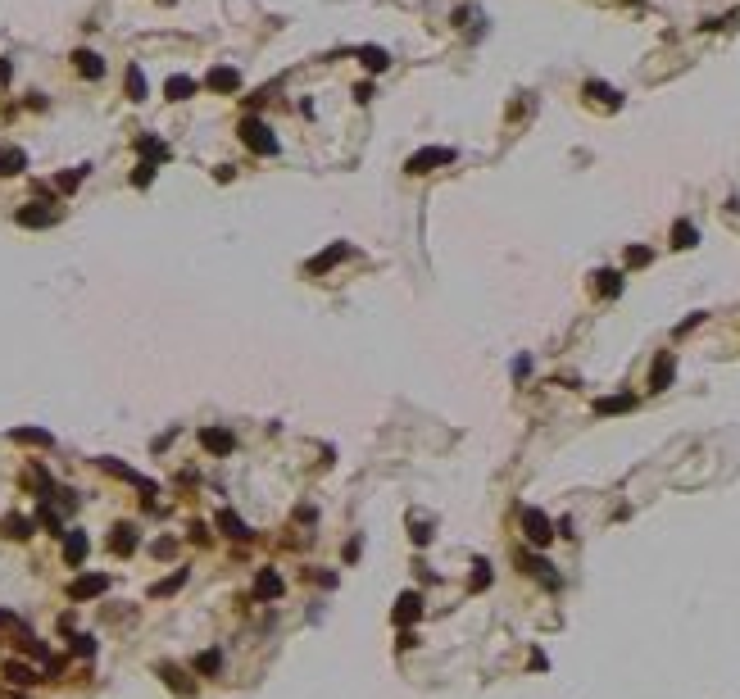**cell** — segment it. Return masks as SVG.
Wrapping results in <instances>:
<instances>
[{
	"instance_id": "cell-27",
	"label": "cell",
	"mask_w": 740,
	"mask_h": 699,
	"mask_svg": "<svg viewBox=\"0 0 740 699\" xmlns=\"http://www.w3.org/2000/svg\"><path fill=\"white\" fill-rule=\"evenodd\" d=\"M695 241H699V232L690 228V223H672V245H677V250H690Z\"/></svg>"
},
{
	"instance_id": "cell-11",
	"label": "cell",
	"mask_w": 740,
	"mask_h": 699,
	"mask_svg": "<svg viewBox=\"0 0 740 699\" xmlns=\"http://www.w3.org/2000/svg\"><path fill=\"white\" fill-rule=\"evenodd\" d=\"M32 527H36V522L23 518V514H5V518H0V536H5V541H28Z\"/></svg>"
},
{
	"instance_id": "cell-25",
	"label": "cell",
	"mask_w": 740,
	"mask_h": 699,
	"mask_svg": "<svg viewBox=\"0 0 740 699\" xmlns=\"http://www.w3.org/2000/svg\"><path fill=\"white\" fill-rule=\"evenodd\" d=\"M359 59H364V68H368V73H381V68L391 64V55H386L381 46H364V50H359Z\"/></svg>"
},
{
	"instance_id": "cell-29",
	"label": "cell",
	"mask_w": 740,
	"mask_h": 699,
	"mask_svg": "<svg viewBox=\"0 0 740 699\" xmlns=\"http://www.w3.org/2000/svg\"><path fill=\"white\" fill-rule=\"evenodd\" d=\"M5 681H14V685H32L36 681V672L28 663H5Z\"/></svg>"
},
{
	"instance_id": "cell-31",
	"label": "cell",
	"mask_w": 740,
	"mask_h": 699,
	"mask_svg": "<svg viewBox=\"0 0 740 699\" xmlns=\"http://www.w3.org/2000/svg\"><path fill=\"white\" fill-rule=\"evenodd\" d=\"M128 100H145V73L137 64L128 68Z\"/></svg>"
},
{
	"instance_id": "cell-15",
	"label": "cell",
	"mask_w": 740,
	"mask_h": 699,
	"mask_svg": "<svg viewBox=\"0 0 740 699\" xmlns=\"http://www.w3.org/2000/svg\"><path fill=\"white\" fill-rule=\"evenodd\" d=\"M23 168H28V155L19 146H0V178H14Z\"/></svg>"
},
{
	"instance_id": "cell-12",
	"label": "cell",
	"mask_w": 740,
	"mask_h": 699,
	"mask_svg": "<svg viewBox=\"0 0 740 699\" xmlns=\"http://www.w3.org/2000/svg\"><path fill=\"white\" fill-rule=\"evenodd\" d=\"M9 441H14V445H36V449H51V445H55V436L46 432V427H14V432H9Z\"/></svg>"
},
{
	"instance_id": "cell-24",
	"label": "cell",
	"mask_w": 740,
	"mask_h": 699,
	"mask_svg": "<svg viewBox=\"0 0 740 699\" xmlns=\"http://www.w3.org/2000/svg\"><path fill=\"white\" fill-rule=\"evenodd\" d=\"M518 563H523L527 572H536V577L545 581V586H559V577H554V572H550V563H545V558H532V554H518Z\"/></svg>"
},
{
	"instance_id": "cell-36",
	"label": "cell",
	"mask_w": 740,
	"mask_h": 699,
	"mask_svg": "<svg viewBox=\"0 0 740 699\" xmlns=\"http://www.w3.org/2000/svg\"><path fill=\"white\" fill-rule=\"evenodd\" d=\"M150 178H155V164H145V159H141L137 173H132V182H137V186H150Z\"/></svg>"
},
{
	"instance_id": "cell-28",
	"label": "cell",
	"mask_w": 740,
	"mask_h": 699,
	"mask_svg": "<svg viewBox=\"0 0 740 699\" xmlns=\"http://www.w3.org/2000/svg\"><path fill=\"white\" fill-rule=\"evenodd\" d=\"M218 668H223V654H218V649H205V654L195 658V672H200V677H214Z\"/></svg>"
},
{
	"instance_id": "cell-35",
	"label": "cell",
	"mask_w": 740,
	"mask_h": 699,
	"mask_svg": "<svg viewBox=\"0 0 740 699\" xmlns=\"http://www.w3.org/2000/svg\"><path fill=\"white\" fill-rule=\"evenodd\" d=\"M468 586H473V591H486V586H490V568L477 563V572H473V581H468Z\"/></svg>"
},
{
	"instance_id": "cell-23",
	"label": "cell",
	"mask_w": 740,
	"mask_h": 699,
	"mask_svg": "<svg viewBox=\"0 0 740 699\" xmlns=\"http://www.w3.org/2000/svg\"><path fill=\"white\" fill-rule=\"evenodd\" d=\"M586 96H595L604 109H618V105H622V96L613 91V86H604V82H586Z\"/></svg>"
},
{
	"instance_id": "cell-2",
	"label": "cell",
	"mask_w": 740,
	"mask_h": 699,
	"mask_svg": "<svg viewBox=\"0 0 740 699\" xmlns=\"http://www.w3.org/2000/svg\"><path fill=\"white\" fill-rule=\"evenodd\" d=\"M436 164H454V150L450 146H431V150H418V155H409V164H404V173H431Z\"/></svg>"
},
{
	"instance_id": "cell-19",
	"label": "cell",
	"mask_w": 740,
	"mask_h": 699,
	"mask_svg": "<svg viewBox=\"0 0 740 699\" xmlns=\"http://www.w3.org/2000/svg\"><path fill=\"white\" fill-rule=\"evenodd\" d=\"M595 291H600L604 300L622 295V272H613V268H600V272H595Z\"/></svg>"
},
{
	"instance_id": "cell-39",
	"label": "cell",
	"mask_w": 740,
	"mask_h": 699,
	"mask_svg": "<svg viewBox=\"0 0 740 699\" xmlns=\"http://www.w3.org/2000/svg\"><path fill=\"white\" fill-rule=\"evenodd\" d=\"M413 645H418V636H413L409 627H404V631H400V649H413Z\"/></svg>"
},
{
	"instance_id": "cell-34",
	"label": "cell",
	"mask_w": 740,
	"mask_h": 699,
	"mask_svg": "<svg viewBox=\"0 0 740 699\" xmlns=\"http://www.w3.org/2000/svg\"><path fill=\"white\" fill-rule=\"evenodd\" d=\"M73 654L91 658V654H96V641H91V636H73Z\"/></svg>"
},
{
	"instance_id": "cell-8",
	"label": "cell",
	"mask_w": 740,
	"mask_h": 699,
	"mask_svg": "<svg viewBox=\"0 0 740 699\" xmlns=\"http://www.w3.org/2000/svg\"><path fill=\"white\" fill-rule=\"evenodd\" d=\"M391 618H396V627H409V622H418V618H423V595H418V591H404V595L396 599V613H391Z\"/></svg>"
},
{
	"instance_id": "cell-18",
	"label": "cell",
	"mask_w": 740,
	"mask_h": 699,
	"mask_svg": "<svg viewBox=\"0 0 740 699\" xmlns=\"http://www.w3.org/2000/svg\"><path fill=\"white\" fill-rule=\"evenodd\" d=\"M137 150H141L145 164H159V159H168V155H173V150L159 141V136H137Z\"/></svg>"
},
{
	"instance_id": "cell-6",
	"label": "cell",
	"mask_w": 740,
	"mask_h": 699,
	"mask_svg": "<svg viewBox=\"0 0 740 699\" xmlns=\"http://www.w3.org/2000/svg\"><path fill=\"white\" fill-rule=\"evenodd\" d=\"M200 445L209 449V454H218V459H227L232 449H237V436H232L227 427H205L200 432Z\"/></svg>"
},
{
	"instance_id": "cell-32",
	"label": "cell",
	"mask_w": 740,
	"mask_h": 699,
	"mask_svg": "<svg viewBox=\"0 0 740 699\" xmlns=\"http://www.w3.org/2000/svg\"><path fill=\"white\" fill-rule=\"evenodd\" d=\"M82 178H86V164H82V168H73V173H64V178H55V186H59V191H73V186H78Z\"/></svg>"
},
{
	"instance_id": "cell-7",
	"label": "cell",
	"mask_w": 740,
	"mask_h": 699,
	"mask_svg": "<svg viewBox=\"0 0 740 699\" xmlns=\"http://www.w3.org/2000/svg\"><path fill=\"white\" fill-rule=\"evenodd\" d=\"M205 86H209V91H218V96H232V91H241V73L227 68V64H218V68H209Z\"/></svg>"
},
{
	"instance_id": "cell-33",
	"label": "cell",
	"mask_w": 740,
	"mask_h": 699,
	"mask_svg": "<svg viewBox=\"0 0 740 699\" xmlns=\"http://www.w3.org/2000/svg\"><path fill=\"white\" fill-rule=\"evenodd\" d=\"M627 264H632V268H645V264H649V250H645V245H632V250H627Z\"/></svg>"
},
{
	"instance_id": "cell-10",
	"label": "cell",
	"mask_w": 740,
	"mask_h": 699,
	"mask_svg": "<svg viewBox=\"0 0 740 699\" xmlns=\"http://www.w3.org/2000/svg\"><path fill=\"white\" fill-rule=\"evenodd\" d=\"M86 549H91V541H86V531H64V563H68V568H82Z\"/></svg>"
},
{
	"instance_id": "cell-38",
	"label": "cell",
	"mask_w": 740,
	"mask_h": 699,
	"mask_svg": "<svg viewBox=\"0 0 740 699\" xmlns=\"http://www.w3.org/2000/svg\"><path fill=\"white\" fill-rule=\"evenodd\" d=\"M168 554H173V541H168V536H164V541H155V558H168Z\"/></svg>"
},
{
	"instance_id": "cell-1",
	"label": "cell",
	"mask_w": 740,
	"mask_h": 699,
	"mask_svg": "<svg viewBox=\"0 0 740 699\" xmlns=\"http://www.w3.org/2000/svg\"><path fill=\"white\" fill-rule=\"evenodd\" d=\"M241 141L255 150V155H277V136L268 132L264 118H241Z\"/></svg>"
},
{
	"instance_id": "cell-14",
	"label": "cell",
	"mask_w": 740,
	"mask_h": 699,
	"mask_svg": "<svg viewBox=\"0 0 740 699\" xmlns=\"http://www.w3.org/2000/svg\"><path fill=\"white\" fill-rule=\"evenodd\" d=\"M250 595L264 599V604H268V599H277V595H282V577H277L273 568H264V572L255 577V591H250Z\"/></svg>"
},
{
	"instance_id": "cell-30",
	"label": "cell",
	"mask_w": 740,
	"mask_h": 699,
	"mask_svg": "<svg viewBox=\"0 0 740 699\" xmlns=\"http://www.w3.org/2000/svg\"><path fill=\"white\" fill-rule=\"evenodd\" d=\"M182 581H187V572H173V577H164V581H155V586H150V595H155V599H164V595H173V591H182Z\"/></svg>"
},
{
	"instance_id": "cell-16",
	"label": "cell",
	"mask_w": 740,
	"mask_h": 699,
	"mask_svg": "<svg viewBox=\"0 0 740 699\" xmlns=\"http://www.w3.org/2000/svg\"><path fill=\"white\" fill-rule=\"evenodd\" d=\"M345 255H350V245H345V241H336V245H332V250H327V255H318V259H314V264H309V277H323V272H327L332 264H341V259H345Z\"/></svg>"
},
{
	"instance_id": "cell-13",
	"label": "cell",
	"mask_w": 740,
	"mask_h": 699,
	"mask_svg": "<svg viewBox=\"0 0 740 699\" xmlns=\"http://www.w3.org/2000/svg\"><path fill=\"white\" fill-rule=\"evenodd\" d=\"M109 549H114L118 558H128L132 549H137V527H132V522H118L114 536H109Z\"/></svg>"
},
{
	"instance_id": "cell-17",
	"label": "cell",
	"mask_w": 740,
	"mask_h": 699,
	"mask_svg": "<svg viewBox=\"0 0 740 699\" xmlns=\"http://www.w3.org/2000/svg\"><path fill=\"white\" fill-rule=\"evenodd\" d=\"M164 96H168V100H191V96H195V78H187V73H173V78L164 82Z\"/></svg>"
},
{
	"instance_id": "cell-9",
	"label": "cell",
	"mask_w": 740,
	"mask_h": 699,
	"mask_svg": "<svg viewBox=\"0 0 740 699\" xmlns=\"http://www.w3.org/2000/svg\"><path fill=\"white\" fill-rule=\"evenodd\" d=\"M672 372H677V359L663 350L654 364H649V391H668V386H672Z\"/></svg>"
},
{
	"instance_id": "cell-20",
	"label": "cell",
	"mask_w": 740,
	"mask_h": 699,
	"mask_svg": "<svg viewBox=\"0 0 740 699\" xmlns=\"http://www.w3.org/2000/svg\"><path fill=\"white\" fill-rule=\"evenodd\" d=\"M214 522L223 527V536H232V541H250V527H245V522H241L237 514H232V509H223V514H218Z\"/></svg>"
},
{
	"instance_id": "cell-26",
	"label": "cell",
	"mask_w": 740,
	"mask_h": 699,
	"mask_svg": "<svg viewBox=\"0 0 740 699\" xmlns=\"http://www.w3.org/2000/svg\"><path fill=\"white\" fill-rule=\"evenodd\" d=\"M636 404V395H609V399H595V414H627Z\"/></svg>"
},
{
	"instance_id": "cell-4",
	"label": "cell",
	"mask_w": 740,
	"mask_h": 699,
	"mask_svg": "<svg viewBox=\"0 0 740 699\" xmlns=\"http://www.w3.org/2000/svg\"><path fill=\"white\" fill-rule=\"evenodd\" d=\"M109 591V577L105 572H86V577H73L68 581V599H96Z\"/></svg>"
},
{
	"instance_id": "cell-22",
	"label": "cell",
	"mask_w": 740,
	"mask_h": 699,
	"mask_svg": "<svg viewBox=\"0 0 740 699\" xmlns=\"http://www.w3.org/2000/svg\"><path fill=\"white\" fill-rule=\"evenodd\" d=\"M155 672H159V677H164V681H168V685H173V690H178V695H191V690H195V685L187 681V672H182V668H173V663H159Z\"/></svg>"
},
{
	"instance_id": "cell-37",
	"label": "cell",
	"mask_w": 740,
	"mask_h": 699,
	"mask_svg": "<svg viewBox=\"0 0 740 699\" xmlns=\"http://www.w3.org/2000/svg\"><path fill=\"white\" fill-rule=\"evenodd\" d=\"M431 541V527L427 522H413V545H427Z\"/></svg>"
},
{
	"instance_id": "cell-3",
	"label": "cell",
	"mask_w": 740,
	"mask_h": 699,
	"mask_svg": "<svg viewBox=\"0 0 740 699\" xmlns=\"http://www.w3.org/2000/svg\"><path fill=\"white\" fill-rule=\"evenodd\" d=\"M523 536L532 545H550L554 541V522L540 514V509H523Z\"/></svg>"
},
{
	"instance_id": "cell-40",
	"label": "cell",
	"mask_w": 740,
	"mask_h": 699,
	"mask_svg": "<svg viewBox=\"0 0 740 699\" xmlns=\"http://www.w3.org/2000/svg\"><path fill=\"white\" fill-rule=\"evenodd\" d=\"M9 82V59H0V86Z\"/></svg>"
},
{
	"instance_id": "cell-5",
	"label": "cell",
	"mask_w": 740,
	"mask_h": 699,
	"mask_svg": "<svg viewBox=\"0 0 740 699\" xmlns=\"http://www.w3.org/2000/svg\"><path fill=\"white\" fill-rule=\"evenodd\" d=\"M19 228H51V223H59V209L55 205H23L19 214H14Z\"/></svg>"
},
{
	"instance_id": "cell-21",
	"label": "cell",
	"mask_w": 740,
	"mask_h": 699,
	"mask_svg": "<svg viewBox=\"0 0 740 699\" xmlns=\"http://www.w3.org/2000/svg\"><path fill=\"white\" fill-rule=\"evenodd\" d=\"M73 68H78L82 78H101V73H105V64H101L96 50H78V55H73Z\"/></svg>"
}]
</instances>
